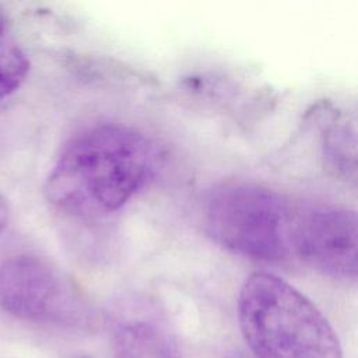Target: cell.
I'll use <instances>...</instances> for the list:
<instances>
[{
	"mask_svg": "<svg viewBox=\"0 0 358 358\" xmlns=\"http://www.w3.org/2000/svg\"><path fill=\"white\" fill-rule=\"evenodd\" d=\"M155 157L150 138L130 126H92L66 144L43 192L48 201L64 214L87 220L105 217L144 186Z\"/></svg>",
	"mask_w": 358,
	"mask_h": 358,
	"instance_id": "cell-1",
	"label": "cell"
},
{
	"mask_svg": "<svg viewBox=\"0 0 358 358\" xmlns=\"http://www.w3.org/2000/svg\"><path fill=\"white\" fill-rule=\"evenodd\" d=\"M242 337L256 358H344L336 330L284 278L256 271L238 295Z\"/></svg>",
	"mask_w": 358,
	"mask_h": 358,
	"instance_id": "cell-2",
	"label": "cell"
},
{
	"mask_svg": "<svg viewBox=\"0 0 358 358\" xmlns=\"http://www.w3.org/2000/svg\"><path fill=\"white\" fill-rule=\"evenodd\" d=\"M301 210L284 194L246 180L215 185L204 200L207 234L220 246L250 259L275 262L295 255Z\"/></svg>",
	"mask_w": 358,
	"mask_h": 358,
	"instance_id": "cell-3",
	"label": "cell"
},
{
	"mask_svg": "<svg viewBox=\"0 0 358 358\" xmlns=\"http://www.w3.org/2000/svg\"><path fill=\"white\" fill-rule=\"evenodd\" d=\"M0 310L27 322L88 324L92 310L78 287L56 266L32 255L0 263Z\"/></svg>",
	"mask_w": 358,
	"mask_h": 358,
	"instance_id": "cell-4",
	"label": "cell"
},
{
	"mask_svg": "<svg viewBox=\"0 0 358 358\" xmlns=\"http://www.w3.org/2000/svg\"><path fill=\"white\" fill-rule=\"evenodd\" d=\"M295 255L327 277L358 284V211L337 206L301 210Z\"/></svg>",
	"mask_w": 358,
	"mask_h": 358,
	"instance_id": "cell-5",
	"label": "cell"
},
{
	"mask_svg": "<svg viewBox=\"0 0 358 358\" xmlns=\"http://www.w3.org/2000/svg\"><path fill=\"white\" fill-rule=\"evenodd\" d=\"M113 358H176L171 334L150 317H131L115 331Z\"/></svg>",
	"mask_w": 358,
	"mask_h": 358,
	"instance_id": "cell-6",
	"label": "cell"
},
{
	"mask_svg": "<svg viewBox=\"0 0 358 358\" xmlns=\"http://www.w3.org/2000/svg\"><path fill=\"white\" fill-rule=\"evenodd\" d=\"M28 71L29 60L13 35L7 14L0 7V99L15 92Z\"/></svg>",
	"mask_w": 358,
	"mask_h": 358,
	"instance_id": "cell-7",
	"label": "cell"
},
{
	"mask_svg": "<svg viewBox=\"0 0 358 358\" xmlns=\"http://www.w3.org/2000/svg\"><path fill=\"white\" fill-rule=\"evenodd\" d=\"M10 220V207L7 200L0 194V232L7 227Z\"/></svg>",
	"mask_w": 358,
	"mask_h": 358,
	"instance_id": "cell-8",
	"label": "cell"
}]
</instances>
